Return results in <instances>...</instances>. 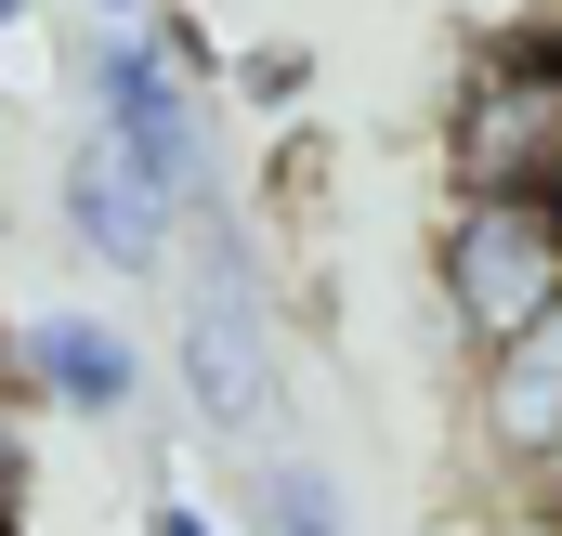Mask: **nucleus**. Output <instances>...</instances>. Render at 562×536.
Returning <instances> with one entry per match:
<instances>
[{
	"mask_svg": "<svg viewBox=\"0 0 562 536\" xmlns=\"http://www.w3.org/2000/svg\"><path fill=\"white\" fill-rule=\"evenodd\" d=\"M196 66H210V40H196L183 13H157V26H105V53H92V144L132 170V183L157 197V210H170V223L223 210Z\"/></svg>",
	"mask_w": 562,
	"mask_h": 536,
	"instance_id": "nucleus-1",
	"label": "nucleus"
},
{
	"mask_svg": "<svg viewBox=\"0 0 562 536\" xmlns=\"http://www.w3.org/2000/svg\"><path fill=\"white\" fill-rule=\"evenodd\" d=\"M170 236H183V249H170V275H183V393H196V418H210L223 445H276L288 367H276L262 263L236 249L223 210H196V223H170Z\"/></svg>",
	"mask_w": 562,
	"mask_h": 536,
	"instance_id": "nucleus-2",
	"label": "nucleus"
},
{
	"mask_svg": "<svg viewBox=\"0 0 562 536\" xmlns=\"http://www.w3.org/2000/svg\"><path fill=\"white\" fill-rule=\"evenodd\" d=\"M445 183L458 197H562V40H484L445 92Z\"/></svg>",
	"mask_w": 562,
	"mask_h": 536,
	"instance_id": "nucleus-3",
	"label": "nucleus"
},
{
	"mask_svg": "<svg viewBox=\"0 0 562 536\" xmlns=\"http://www.w3.org/2000/svg\"><path fill=\"white\" fill-rule=\"evenodd\" d=\"M431 301L471 354L537 327L562 301V197H445L431 223Z\"/></svg>",
	"mask_w": 562,
	"mask_h": 536,
	"instance_id": "nucleus-4",
	"label": "nucleus"
},
{
	"mask_svg": "<svg viewBox=\"0 0 562 536\" xmlns=\"http://www.w3.org/2000/svg\"><path fill=\"white\" fill-rule=\"evenodd\" d=\"M471 432H484L510 498L562 511V301L537 327H510L497 354H471Z\"/></svg>",
	"mask_w": 562,
	"mask_h": 536,
	"instance_id": "nucleus-5",
	"label": "nucleus"
},
{
	"mask_svg": "<svg viewBox=\"0 0 562 536\" xmlns=\"http://www.w3.org/2000/svg\"><path fill=\"white\" fill-rule=\"evenodd\" d=\"M13 367L66 405V418H132L144 405V354L119 340V314H26L13 327Z\"/></svg>",
	"mask_w": 562,
	"mask_h": 536,
	"instance_id": "nucleus-6",
	"label": "nucleus"
},
{
	"mask_svg": "<svg viewBox=\"0 0 562 536\" xmlns=\"http://www.w3.org/2000/svg\"><path fill=\"white\" fill-rule=\"evenodd\" d=\"M53 210H66V249H92V263H119V275H170V210H157V197H144V183H132L92 132L66 144Z\"/></svg>",
	"mask_w": 562,
	"mask_h": 536,
	"instance_id": "nucleus-7",
	"label": "nucleus"
},
{
	"mask_svg": "<svg viewBox=\"0 0 562 536\" xmlns=\"http://www.w3.org/2000/svg\"><path fill=\"white\" fill-rule=\"evenodd\" d=\"M249 536H353V524H340V484H327V471H301V458H262Z\"/></svg>",
	"mask_w": 562,
	"mask_h": 536,
	"instance_id": "nucleus-8",
	"label": "nucleus"
},
{
	"mask_svg": "<svg viewBox=\"0 0 562 536\" xmlns=\"http://www.w3.org/2000/svg\"><path fill=\"white\" fill-rule=\"evenodd\" d=\"M144 536H223V524H210L196 498H157V511H144Z\"/></svg>",
	"mask_w": 562,
	"mask_h": 536,
	"instance_id": "nucleus-9",
	"label": "nucleus"
},
{
	"mask_svg": "<svg viewBox=\"0 0 562 536\" xmlns=\"http://www.w3.org/2000/svg\"><path fill=\"white\" fill-rule=\"evenodd\" d=\"M79 13H92V26H144V0H79Z\"/></svg>",
	"mask_w": 562,
	"mask_h": 536,
	"instance_id": "nucleus-10",
	"label": "nucleus"
},
{
	"mask_svg": "<svg viewBox=\"0 0 562 536\" xmlns=\"http://www.w3.org/2000/svg\"><path fill=\"white\" fill-rule=\"evenodd\" d=\"M13 26H26V0H0V53H13Z\"/></svg>",
	"mask_w": 562,
	"mask_h": 536,
	"instance_id": "nucleus-11",
	"label": "nucleus"
}]
</instances>
